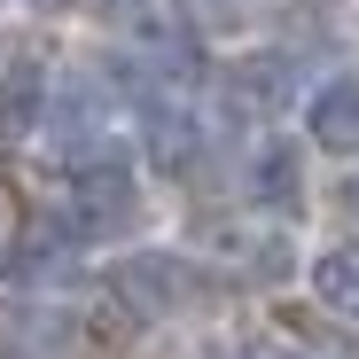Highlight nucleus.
Here are the masks:
<instances>
[{
	"mask_svg": "<svg viewBox=\"0 0 359 359\" xmlns=\"http://www.w3.org/2000/svg\"><path fill=\"white\" fill-rule=\"evenodd\" d=\"M63 180H71V219L63 226L79 234V243H109V234L141 226V156H133L126 133H109L86 156H71Z\"/></svg>",
	"mask_w": 359,
	"mask_h": 359,
	"instance_id": "nucleus-1",
	"label": "nucleus"
},
{
	"mask_svg": "<svg viewBox=\"0 0 359 359\" xmlns=\"http://www.w3.org/2000/svg\"><path fill=\"white\" fill-rule=\"evenodd\" d=\"M109 289L126 297V313L141 320H172V313H188L203 305V266L188 250H126V258H109Z\"/></svg>",
	"mask_w": 359,
	"mask_h": 359,
	"instance_id": "nucleus-2",
	"label": "nucleus"
},
{
	"mask_svg": "<svg viewBox=\"0 0 359 359\" xmlns=\"http://www.w3.org/2000/svg\"><path fill=\"white\" fill-rule=\"evenodd\" d=\"M243 196L266 226H289L297 211H305V141L297 133H266L243 164Z\"/></svg>",
	"mask_w": 359,
	"mask_h": 359,
	"instance_id": "nucleus-3",
	"label": "nucleus"
},
{
	"mask_svg": "<svg viewBox=\"0 0 359 359\" xmlns=\"http://www.w3.org/2000/svg\"><path fill=\"white\" fill-rule=\"evenodd\" d=\"M297 126H305V149H320V156H359V71L313 79L305 102H297Z\"/></svg>",
	"mask_w": 359,
	"mask_h": 359,
	"instance_id": "nucleus-4",
	"label": "nucleus"
},
{
	"mask_svg": "<svg viewBox=\"0 0 359 359\" xmlns=\"http://www.w3.org/2000/svg\"><path fill=\"white\" fill-rule=\"evenodd\" d=\"M141 141H133V156H149L156 172H188L196 156H203V117H196V102H164V94H141Z\"/></svg>",
	"mask_w": 359,
	"mask_h": 359,
	"instance_id": "nucleus-5",
	"label": "nucleus"
},
{
	"mask_svg": "<svg viewBox=\"0 0 359 359\" xmlns=\"http://www.w3.org/2000/svg\"><path fill=\"white\" fill-rule=\"evenodd\" d=\"M226 102L250 109V117H281L297 102V55H281V47L234 55V63H226Z\"/></svg>",
	"mask_w": 359,
	"mask_h": 359,
	"instance_id": "nucleus-6",
	"label": "nucleus"
},
{
	"mask_svg": "<svg viewBox=\"0 0 359 359\" xmlns=\"http://www.w3.org/2000/svg\"><path fill=\"white\" fill-rule=\"evenodd\" d=\"M47 86H55V71L39 63V55H8V63H0V133H8V141L39 133V117H47Z\"/></svg>",
	"mask_w": 359,
	"mask_h": 359,
	"instance_id": "nucleus-7",
	"label": "nucleus"
},
{
	"mask_svg": "<svg viewBox=\"0 0 359 359\" xmlns=\"http://www.w3.org/2000/svg\"><path fill=\"white\" fill-rule=\"evenodd\" d=\"M305 289L320 297L336 320H359V234H344V243H320V250H313Z\"/></svg>",
	"mask_w": 359,
	"mask_h": 359,
	"instance_id": "nucleus-8",
	"label": "nucleus"
},
{
	"mask_svg": "<svg viewBox=\"0 0 359 359\" xmlns=\"http://www.w3.org/2000/svg\"><path fill=\"white\" fill-rule=\"evenodd\" d=\"M32 16H71V8H86V0H24Z\"/></svg>",
	"mask_w": 359,
	"mask_h": 359,
	"instance_id": "nucleus-9",
	"label": "nucleus"
},
{
	"mask_svg": "<svg viewBox=\"0 0 359 359\" xmlns=\"http://www.w3.org/2000/svg\"><path fill=\"white\" fill-rule=\"evenodd\" d=\"M102 8H117V16H141V8H149V0H102Z\"/></svg>",
	"mask_w": 359,
	"mask_h": 359,
	"instance_id": "nucleus-10",
	"label": "nucleus"
},
{
	"mask_svg": "<svg viewBox=\"0 0 359 359\" xmlns=\"http://www.w3.org/2000/svg\"><path fill=\"white\" fill-rule=\"evenodd\" d=\"M281 359H320V351H281Z\"/></svg>",
	"mask_w": 359,
	"mask_h": 359,
	"instance_id": "nucleus-11",
	"label": "nucleus"
},
{
	"mask_svg": "<svg viewBox=\"0 0 359 359\" xmlns=\"http://www.w3.org/2000/svg\"><path fill=\"white\" fill-rule=\"evenodd\" d=\"M351 211H359V180H351Z\"/></svg>",
	"mask_w": 359,
	"mask_h": 359,
	"instance_id": "nucleus-12",
	"label": "nucleus"
}]
</instances>
